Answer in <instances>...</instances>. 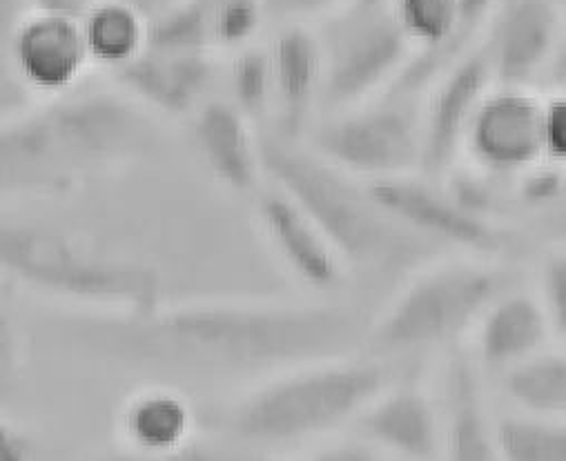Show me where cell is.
<instances>
[{"instance_id": "obj_1", "label": "cell", "mask_w": 566, "mask_h": 461, "mask_svg": "<svg viewBox=\"0 0 566 461\" xmlns=\"http://www.w3.org/2000/svg\"><path fill=\"white\" fill-rule=\"evenodd\" d=\"M74 331L96 355L134 370L201 379H268L348 357L364 342L342 303L190 301L125 317L90 315Z\"/></svg>"}, {"instance_id": "obj_2", "label": "cell", "mask_w": 566, "mask_h": 461, "mask_svg": "<svg viewBox=\"0 0 566 461\" xmlns=\"http://www.w3.org/2000/svg\"><path fill=\"white\" fill-rule=\"evenodd\" d=\"M153 114L118 90L78 87L0 118V208L59 199L146 159Z\"/></svg>"}, {"instance_id": "obj_3", "label": "cell", "mask_w": 566, "mask_h": 461, "mask_svg": "<svg viewBox=\"0 0 566 461\" xmlns=\"http://www.w3.org/2000/svg\"><path fill=\"white\" fill-rule=\"evenodd\" d=\"M0 279L101 317L155 311L166 292L161 270L148 259L39 217H0Z\"/></svg>"}, {"instance_id": "obj_4", "label": "cell", "mask_w": 566, "mask_h": 461, "mask_svg": "<svg viewBox=\"0 0 566 461\" xmlns=\"http://www.w3.org/2000/svg\"><path fill=\"white\" fill-rule=\"evenodd\" d=\"M390 384L392 373L377 359L313 362L259 381L223 423L245 446H291L355 421Z\"/></svg>"}, {"instance_id": "obj_5", "label": "cell", "mask_w": 566, "mask_h": 461, "mask_svg": "<svg viewBox=\"0 0 566 461\" xmlns=\"http://www.w3.org/2000/svg\"><path fill=\"white\" fill-rule=\"evenodd\" d=\"M259 147L263 177L304 210L346 268L408 263L423 245L373 203L366 186L326 164L311 147L274 134L259 136Z\"/></svg>"}, {"instance_id": "obj_6", "label": "cell", "mask_w": 566, "mask_h": 461, "mask_svg": "<svg viewBox=\"0 0 566 461\" xmlns=\"http://www.w3.org/2000/svg\"><path fill=\"white\" fill-rule=\"evenodd\" d=\"M511 285V274L486 259L438 263L399 290L370 326L366 342L377 355L453 346L471 335L489 303Z\"/></svg>"}, {"instance_id": "obj_7", "label": "cell", "mask_w": 566, "mask_h": 461, "mask_svg": "<svg viewBox=\"0 0 566 461\" xmlns=\"http://www.w3.org/2000/svg\"><path fill=\"white\" fill-rule=\"evenodd\" d=\"M315 154L353 179L379 181L419 172L421 132L412 98L381 96L326 114L313 127Z\"/></svg>"}, {"instance_id": "obj_8", "label": "cell", "mask_w": 566, "mask_h": 461, "mask_svg": "<svg viewBox=\"0 0 566 461\" xmlns=\"http://www.w3.org/2000/svg\"><path fill=\"white\" fill-rule=\"evenodd\" d=\"M319 41L324 48L319 112L324 114L386 96L415 52L388 8L353 6Z\"/></svg>"}, {"instance_id": "obj_9", "label": "cell", "mask_w": 566, "mask_h": 461, "mask_svg": "<svg viewBox=\"0 0 566 461\" xmlns=\"http://www.w3.org/2000/svg\"><path fill=\"white\" fill-rule=\"evenodd\" d=\"M366 192L395 226L423 243L436 241L478 259H489L504 245L502 230L489 214L419 172L370 181Z\"/></svg>"}, {"instance_id": "obj_10", "label": "cell", "mask_w": 566, "mask_h": 461, "mask_svg": "<svg viewBox=\"0 0 566 461\" xmlns=\"http://www.w3.org/2000/svg\"><path fill=\"white\" fill-rule=\"evenodd\" d=\"M542 96L531 90L497 87L482 96L462 157L484 177H520L542 159Z\"/></svg>"}, {"instance_id": "obj_11", "label": "cell", "mask_w": 566, "mask_h": 461, "mask_svg": "<svg viewBox=\"0 0 566 461\" xmlns=\"http://www.w3.org/2000/svg\"><path fill=\"white\" fill-rule=\"evenodd\" d=\"M12 65L19 85L34 103L83 87L92 65L78 19L30 6L14 32Z\"/></svg>"}, {"instance_id": "obj_12", "label": "cell", "mask_w": 566, "mask_h": 461, "mask_svg": "<svg viewBox=\"0 0 566 461\" xmlns=\"http://www.w3.org/2000/svg\"><path fill=\"white\" fill-rule=\"evenodd\" d=\"M491 85L484 52L475 50L427 90L429 98L419 107V175L442 179L453 172L462 159L473 114Z\"/></svg>"}, {"instance_id": "obj_13", "label": "cell", "mask_w": 566, "mask_h": 461, "mask_svg": "<svg viewBox=\"0 0 566 461\" xmlns=\"http://www.w3.org/2000/svg\"><path fill=\"white\" fill-rule=\"evenodd\" d=\"M557 10L551 0H506L482 48L493 85L533 92L559 56Z\"/></svg>"}, {"instance_id": "obj_14", "label": "cell", "mask_w": 566, "mask_h": 461, "mask_svg": "<svg viewBox=\"0 0 566 461\" xmlns=\"http://www.w3.org/2000/svg\"><path fill=\"white\" fill-rule=\"evenodd\" d=\"M254 221L276 261L302 285L331 292L346 279V263L304 210L270 186L256 192Z\"/></svg>"}, {"instance_id": "obj_15", "label": "cell", "mask_w": 566, "mask_h": 461, "mask_svg": "<svg viewBox=\"0 0 566 461\" xmlns=\"http://www.w3.org/2000/svg\"><path fill=\"white\" fill-rule=\"evenodd\" d=\"M272 74V116L283 140L300 143L313 129L324 87V48L315 32L293 23L268 50Z\"/></svg>"}, {"instance_id": "obj_16", "label": "cell", "mask_w": 566, "mask_h": 461, "mask_svg": "<svg viewBox=\"0 0 566 461\" xmlns=\"http://www.w3.org/2000/svg\"><path fill=\"white\" fill-rule=\"evenodd\" d=\"M112 78L118 92L155 118H186L208 101L214 65L210 54H175L146 48Z\"/></svg>"}, {"instance_id": "obj_17", "label": "cell", "mask_w": 566, "mask_h": 461, "mask_svg": "<svg viewBox=\"0 0 566 461\" xmlns=\"http://www.w3.org/2000/svg\"><path fill=\"white\" fill-rule=\"evenodd\" d=\"M359 439L401 461L440 459V408L417 384L386 386L355 419Z\"/></svg>"}, {"instance_id": "obj_18", "label": "cell", "mask_w": 566, "mask_h": 461, "mask_svg": "<svg viewBox=\"0 0 566 461\" xmlns=\"http://www.w3.org/2000/svg\"><path fill=\"white\" fill-rule=\"evenodd\" d=\"M438 408L442 461H500L482 370L467 350L451 353Z\"/></svg>"}, {"instance_id": "obj_19", "label": "cell", "mask_w": 566, "mask_h": 461, "mask_svg": "<svg viewBox=\"0 0 566 461\" xmlns=\"http://www.w3.org/2000/svg\"><path fill=\"white\" fill-rule=\"evenodd\" d=\"M471 357L480 370L502 375L548 348L553 331L533 292H500L471 331Z\"/></svg>"}, {"instance_id": "obj_20", "label": "cell", "mask_w": 566, "mask_h": 461, "mask_svg": "<svg viewBox=\"0 0 566 461\" xmlns=\"http://www.w3.org/2000/svg\"><path fill=\"white\" fill-rule=\"evenodd\" d=\"M199 157L219 186L234 195H256L263 179L261 147L254 125L230 101H206L192 116Z\"/></svg>"}, {"instance_id": "obj_21", "label": "cell", "mask_w": 566, "mask_h": 461, "mask_svg": "<svg viewBox=\"0 0 566 461\" xmlns=\"http://www.w3.org/2000/svg\"><path fill=\"white\" fill-rule=\"evenodd\" d=\"M195 410L172 386L153 384L132 392L118 408L120 450L155 454L177 450L195 439Z\"/></svg>"}, {"instance_id": "obj_22", "label": "cell", "mask_w": 566, "mask_h": 461, "mask_svg": "<svg viewBox=\"0 0 566 461\" xmlns=\"http://www.w3.org/2000/svg\"><path fill=\"white\" fill-rule=\"evenodd\" d=\"M78 23L92 70L116 74L148 45V19L123 0H92Z\"/></svg>"}, {"instance_id": "obj_23", "label": "cell", "mask_w": 566, "mask_h": 461, "mask_svg": "<svg viewBox=\"0 0 566 461\" xmlns=\"http://www.w3.org/2000/svg\"><path fill=\"white\" fill-rule=\"evenodd\" d=\"M502 392L515 412L564 419L566 412V357L548 350L524 359L500 375Z\"/></svg>"}, {"instance_id": "obj_24", "label": "cell", "mask_w": 566, "mask_h": 461, "mask_svg": "<svg viewBox=\"0 0 566 461\" xmlns=\"http://www.w3.org/2000/svg\"><path fill=\"white\" fill-rule=\"evenodd\" d=\"M500 461H566L564 419L511 412L495 417Z\"/></svg>"}, {"instance_id": "obj_25", "label": "cell", "mask_w": 566, "mask_h": 461, "mask_svg": "<svg viewBox=\"0 0 566 461\" xmlns=\"http://www.w3.org/2000/svg\"><path fill=\"white\" fill-rule=\"evenodd\" d=\"M210 12L208 0H175L148 21L146 48L175 54H210Z\"/></svg>"}, {"instance_id": "obj_26", "label": "cell", "mask_w": 566, "mask_h": 461, "mask_svg": "<svg viewBox=\"0 0 566 461\" xmlns=\"http://www.w3.org/2000/svg\"><path fill=\"white\" fill-rule=\"evenodd\" d=\"M388 12L415 52L447 43L462 23V0H390Z\"/></svg>"}, {"instance_id": "obj_27", "label": "cell", "mask_w": 566, "mask_h": 461, "mask_svg": "<svg viewBox=\"0 0 566 461\" xmlns=\"http://www.w3.org/2000/svg\"><path fill=\"white\" fill-rule=\"evenodd\" d=\"M230 105L252 125L272 112V74L268 50L250 45L234 52L228 70Z\"/></svg>"}, {"instance_id": "obj_28", "label": "cell", "mask_w": 566, "mask_h": 461, "mask_svg": "<svg viewBox=\"0 0 566 461\" xmlns=\"http://www.w3.org/2000/svg\"><path fill=\"white\" fill-rule=\"evenodd\" d=\"M265 12L259 0H217L210 12L212 48L239 52L252 45Z\"/></svg>"}, {"instance_id": "obj_29", "label": "cell", "mask_w": 566, "mask_h": 461, "mask_svg": "<svg viewBox=\"0 0 566 461\" xmlns=\"http://www.w3.org/2000/svg\"><path fill=\"white\" fill-rule=\"evenodd\" d=\"M32 0H0V118H8L34 101L23 92L12 65L14 32Z\"/></svg>"}, {"instance_id": "obj_30", "label": "cell", "mask_w": 566, "mask_h": 461, "mask_svg": "<svg viewBox=\"0 0 566 461\" xmlns=\"http://www.w3.org/2000/svg\"><path fill=\"white\" fill-rule=\"evenodd\" d=\"M535 298L548 319L553 337H564L566 331V256L564 250H553L544 256L537 274Z\"/></svg>"}, {"instance_id": "obj_31", "label": "cell", "mask_w": 566, "mask_h": 461, "mask_svg": "<svg viewBox=\"0 0 566 461\" xmlns=\"http://www.w3.org/2000/svg\"><path fill=\"white\" fill-rule=\"evenodd\" d=\"M98 461H254L252 457L232 450V448H223L217 443H206V441H197L192 439L190 443L170 450V452H155V454H140V452H127L120 450L107 457H101Z\"/></svg>"}, {"instance_id": "obj_32", "label": "cell", "mask_w": 566, "mask_h": 461, "mask_svg": "<svg viewBox=\"0 0 566 461\" xmlns=\"http://www.w3.org/2000/svg\"><path fill=\"white\" fill-rule=\"evenodd\" d=\"M539 145L542 159L562 166L566 159V101L564 94L555 92L542 96L539 107Z\"/></svg>"}, {"instance_id": "obj_33", "label": "cell", "mask_w": 566, "mask_h": 461, "mask_svg": "<svg viewBox=\"0 0 566 461\" xmlns=\"http://www.w3.org/2000/svg\"><path fill=\"white\" fill-rule=\"evenodd\" d=\"M517 188H520V199L531 206V208H544L553 201L559 199L562 195V172L559 166L548 164V161H539L533 168H528L526 172H522L517 177Z\"/></svg>"}, {"instance_id": "obj_34", "label": "cell", "mask_w": 566, "mask_h": 461, "mask_svg": "<svg viewBox=\"0 0 566 461\" xmlns=\"http://www.w3.org/2000/svg\"><path fill=\"white\" fill-rule=\"evenodd\" d=\"M259 3L265 17L279 19L289 25H304V21L308 19H317L337 10L346 0H259Z\"/></svg>"}, {"instance_id": "obj_35", "label": "cell", "mask_w": 566, "mask_h": 461, "mask_svg": "<svg viewBox=\"0 0 566 461\" xmlns=\"http://www.w3.org/2000/svg\"><path fill=\"white\" fill-rule=\"evenodd\" d=\"M295 461H386L379 450H375L364 439L335 441L324 448H317Z\"/></svg>"}, {"instance_id": "obj_36", "label": "cell", "mask_w": 566, "mask_h": 461, "mask_svg": "<svg viewBox=\"0 0 566 461\" xmlns=\"http://www.w3.org/2000/svg\"><path fill=\"white\" fill-rule=\"evenodd\" d=\"M0 461H34L32 437L3 412H0Z\"/></svg>"}, {"instance_id": "obj_37", "label": "cell", "mask_w": 566, "mask_h": 461, "mask_svg": "<svg viewBox=\"0 0 566 461\" xmlns=\"http://www.w3.org/2000/svg\"><path fill=\"white\" fill-rule=\"evenodd\" d=\"M551 3H555L559 8V6H564V0H551Z\"/></svg>"}]
</instances>
